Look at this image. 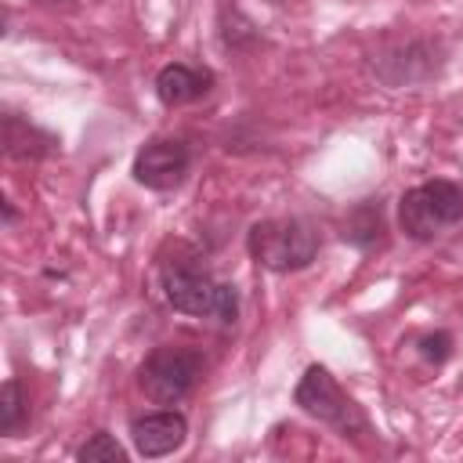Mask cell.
I'll return each mask as SVG.
<instances>
[{
    "mask_svg": "<svg viewBox=\"0 0 463 463\" xmlns=\"http://www.w3.org/2000/svg\"><path fill=\"white\" fill-rule=\"evenodd\" d=\"M380 232H383V224H380V206L373 210V206H362V210H354L351 213V224H347V239L351 242H358L362 250H369L376 239H380Z\"/></svg>",
    "mask_w": 463,
    "mask_h": 463,
    "instance_id": "12",
    "label": "cell"
},
{
    "mask_svg": "<svg viewBox=\"0 0 463 463\" xmlns=\"http://www.w3.org/2000/svg\"><path fill=\"white\" fill-rule=\"evenodd\" d=\"M33 137H43V134H36L29 123H22L14 112H7L4 116V145H7V156L11 159H29V156H40V148H33L29 141Z\"/></svg>",
    "mask_w": 463,
    "mask_h": 463,
    "instance_id": "10",
    "label": "cell"
},
{
    "mask_svg": "<svg viewBox=\"0 0 463 463\" xmlns=\"http://www.w3.org/2000/svg\"><path fill=\"white\" fill-rule=\"evenodd\" d=\"M210 83H213V76L206 69L174 61V65H163L159 69V76H156V98L163 105H170V109H181V105L199 101L210 90Z\"/></svg>",
    "mask_w": 463,
    "mask_h": 463,
    "instance_id": "8",
    "label": "cell"
},
{
    "mask_svg": "<svg viewBox=\"0 0 463 463\" xmlns=\"http://www.w3.org/2000/svg\"><path fill=\"white\" fill-rule=\"evenodd\" d=\"M188 438V420L174 409H159V412H145L130 423V441L137 449V456L145 459H159L170 456L184 445Z\"/></svg>",
    "mask_w": 463,
    "mask_h": 463,
    "instance_id": "7",
    "label": "cell"
},
{
    "mask_svg": "<svg viewBox=\"0 0 463 463\" xmlns=\"http://www.w3.org/2000/svg\"><path fill=\"white\" fill-rule=\"evenodd\" d=\"M25 420V394H22V383L18 380H4V391H0V434H18Z\"/></svg>",
    "mask_w": 463,
    "mask_h": 463,
    "instance_id": "9",
    "label": "cell"
},
{
    "mask_svg": "<svg viewBox=\"0 0 463 463\" xmlns=\"http://www.w3.org/2000/svg\"><path fill=\"white\" fill-rule=\"evenodd\" d=\"M76 459H83V463H123L127 452H123V445L112 434L98 430V434H90V441H83L76 449Z\"/></svg>",
    "mask_w": 463,
    "mask_h": 463,
    "instance_id": "11",
    "label": "cell"
},
{
    "mask_svg": "<svg viewBox=\"0 0 463 463\" xmlns=\"http://www.w3.org/2000/svg\"><path fill=\"white\" fill-rule=\"evenodd\" d=\"M420 354H423L427 362L441 365V362L452 354V336H449V333H430V336H423V340H420Z\"/></svg>",
    "mask_w": 463,
    "mask_h": 463,
    "instance_id": "13",
    "label": "cell"
},
{
    "mask_svg": "<svg viewBox=\"0 0 463 463\" xmlns=\"http://www.w3.org/2000/svg\"><path fill=\"white\" fill-rule=\"evenodd\" d=\"M163 297L174 311L213 318L217 326H235L239 318V293L228 282H213L203 268L188 260L163 264Z\"/></svg>",
    "mask_w": 463,
    "mask_h": 463,
    "instance_id": "1",
    "label": "cell"
},
{
    "mask_svg": "<svg viewBox=\"0 0 463 463\" xmlns=\"http://www.w3.org/2000/svg\"><path fill=\"white\" fill-rule=\"evenodd\" d=\"M4 221H7V224L14 221V206H11V199H4Z\"/></svg>",
    "mask_w": 463,
    "mask_h": 463,
    "instance_id": "14",
    "label": "cell"
},
{
    "mask_svg": "<svg viewBox=\"0 0 463 463\" xmlns=\"http://www.w3.org/2000/svg\"><path fill=\"white\" fill-rule=\"evenodd\" d=\"M188 159L192 156H188L184 141H177V137H152V141H145L137 148L130 174H134L137 184H145L152 192H170V188H177L184 181Z\"/></svg>",
    "mask_w": 463,
    "mask_h": 463,
    "instance_id": "6",
    "label": "cell"
},
{
    "mask_svg": "<svg viewBox=\"0 0 463 463\" xmlns=\"http://www.w3.org/2000/svg\"><path fill=\"white\" fill-rule=\"evenodd\" d=\"M246 250L260 268L289 275L318 257V232L300 217H268L246 232Z\"/></svg>",
    "mask_w": 463,
    "mask_h": 463,
    "instance_id": "2",
    "label": "cell"
},
{
    "mask_svg": "<svg viewBox=\"0 0 463 463\" xmlns=\"http://www.w3.org/2000/svg\"><path fill=\"white\" fill-rule=\"evenodd\" d=\"M293 402H297L307 416H315V420L336 427L344 438H347V434H351V438H354V434H365V416H362L358 405L340 391V383L329 376L326 365H307V369H304V376H300V383H297V391H293Z\"/></svg>",
    "mask_w": 463,
    "mask_h": 463,
    "instance_id": "5",
    "label": "cell"
},
{
    "mask_svg": "<svg viewBox=\"0 0 463 463\" xmlns=\"http://www.w3.org/2000/svg\"><path fill=\"white\" fill-rule=\"evenodd\" d=\"M203 376V354L195 347L181 344H163L156 347L141 369H137V387L145 391L148 402L156 405H177Z\"/></svg>",
    "mask_w": 463,
    "mask_h": 463,
    "instance_id": "4",
    "label": "cell"
},
{
    "mask_svg": "<svg viewBox=\"0 0 463 463\" xmlns=\"http://www.w3.org/2000/svg\"><path fill=\"white\" fill-rule=\"evenodd\" d=\"M463 217V188L452 181H423L398 199V224L409 239L430 242Z\"/></svg>",
    "mask_w": 463,
    "mask_h": 463,
    "instance_id": "3",
    "label": "cell"
}]
</instances>
